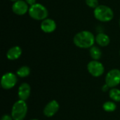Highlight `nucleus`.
Here are the masks:
<instances>
[{"mask_svg": "<svg viewBox=\"0 0 120 120\" xmlns=\"http://www.w3.org/2000/svg\"><path fill=\"white\" fill-rule=\"evenodd\" d=\"M87 70L88 72L95 77H98L101 76L105 71V68L103 65L98 61V60H92L90 61L87 65Z\"/></svg>", "mask_w": 120, "mask_h": 120, "instance_id": "nucleus-6", "label": "nucleus"}, {"mask_svg": "<svg viewBox=\"0 0 120 120\" xmlns=\"http://www.w3.org/2000/svg\"><path fill=\"white\" fill-rule=\"evenodd\" d=\"M27 113V105L25 101H16L11 110V116L13 120H23Z\"/></svg>", "mask_w": 120, "mask_h": 120, "instance_id": "nucleus-3", "label": "nucleus"}, {"mask_svg": "<svg viewBox=\"0 0 120 120\" xmlns=\"http://www.w3.org/2000/svg\"><path fill=\"white\" fill-rule=\"evenodd\" d=\"M28 13L32 18L36 20H44L49 15L46 8L42 4L37 3L30 6Z\"/></svg>", "mask_w": 120, "mask_h": 120, "instance_id": "nucleus-4", "label": "nucleus"}, {"mask_svg": "<svg viewBox=\"0 0 120 120\" xmlns=\"http://www.w3.org/2000/svg\"><path fill=\"white\" fill-rule=\"evenodd\" d=\"M95 41L96 37L94 34L87 30L77 33L73 38V42L75 46L81 49H89L92 47Z\"/></svg>", "mask_w": 120, "mask_h": 120, "instance_id": "nucleus-1", "label": "nucleus"}, {"mask_svg": "<svg viewBox=\"0 0 120 120\" xmlns=\"http://www.w3.org/2000/svg\"></svg>", "mask_w": 120, "mask_h": 120, "instance_id": "nucleus-25", "label": "nucleus"}, {"mask_svg": "<svg viewBox=\"0 0 120 120\" xmlns=\"http://www.w3.org/2000/svg\"><path fill=\"white\" fill-rule=\"evenodd\" d=\"M30 69L27 66H22L16 72L17 75L22 78L27 77L30 75Z\"/></svg>", "mask_w": 120, "mask_h": 120, "instance_id": "nucleus-16", "label": "nucleus"}, {"mask_svg": "<svg viewBox=\"0 0 120 120\" xmlns=\"http://www.w3.org/2000/svg\"><path fill=\"white\" fill-rule=\"evenodd\" d=\"M37 120V119H33V120Z\"/></svg>", "mask_w": 120, "mask_h": 120, "instance_id": "nucleus-23", "label": "nucleus"}, {"mask_svg": "<svg viewBox=\"0 0 120 120\" xmlns=\"http://www.w3.org/2000/svg\"><path fill=\"white\" fill-rule=\"evenodd\" d=\"M21 54H22L21 48L18 46H15L8 49V51L6 53V57L8 60H15L19 58Z\"/></svg>", "mask_w": 120, "mask_h": 120, "instance_id": "nucleus-12", "label": "nucleus"}, {"mask_svg": "<svg viewBox=\"0 0 120 120\" xmlns=\"http://www.w3.org/2000/svg\"><path fill=\"white\" fill-rule=\"evenodd\" d=\"M27 4L30 6H32L34 4H36V0H25Z\"/></svg>", "mask_w": 120, "mask_h": 120, "instance_id": "nucleus-20", "label": "nucleus"}, {"mask_svg": "<svg viewBox=\"0 0 120 120\" xmlns=\"http://www.w3.org/2000/svg\"><path fill=\"white\" fill-rule=\"evenodd\" d=\"M96 19L101 22H109L114 17V13L111 8L105 5H99L94 11Z\"/></svg>", "mask_w": 120, "mask_h": 120, "instance_id": "nucleus-2", "label": "nucleus"}, {"mask_svg": "<svg viewBox=\"0 0 120 120\" xmlns=\"http://www.w3.org/2000/svg\"><path fill=\"white\" fill-rule=\"evenodd\" d=\"M103 110L105 111H106L108 112H114L116 110L117 105L112 101H108V102H105L103 104Z\"/></svg>", "mask_w": 120, "mask_h": 120, "instance_id": "nucleus-17", "label": "nucleus"}, {"mask_svg": "<svg viewBox=\"0 0 120 120\" xmlns=\"http://www.w3.org/2000/svg\"><path fill=\"white\" fill-rule=\"evenodd\" d=\"M1 120H13L12 116H10L8 115H4L1 117Z\"/></svg>", "mask_w": 120, "mask_h": 120, "instance_id": "nucleus-19", "label": "nucleus"}, {"mask_svg": "<svg viewBox=\"0 0 120 120\" xmlns=\"http://www.w3.org/2000/svg\"><path fill=\"white\" fill-rule=\"evenodd\" d=\"M59 108H60V106H59L58 103L56 101L53 100V101H50L49 103H48L46 104V105L44 107V111H43L44 115L47 117H53L58 111Z\"/></svg>", "mask_w": 120, "mask_h": 120, "instance_id": "nucleus-9", "label": "nucleus"}, {"mask_svg": "<svg viewBox=\"0 0 120 120\" xmlns=\"http://www.w3.org/2000/svg\"><path fill=\"white\" fill-rule=\"evenodd\" d=\"M110 98L115 101V102H120V90L117 88H112L109 92Z\"/></svg>", "mask_w": 120, "mask_h": 120, "instance_id": "nucleus-15", "label": "nucleus"}, {"mask_svg": "<svg viewBox=\"0 0 120 120\" xmlns=\"http://www.w3.org/2000/svg\"><path fill=\"white\" fill-rule=\"evenodd\" d=\"M41 30L45 33H51L56 29V22L51 18H46L41 22Z\"/></svg>", "mask_w": 120, "mask_h": 120, "instance_id": "nucleus-10", "label": "nucleus"}, {"mask_svg": "<svg viewBox=\"0 0 120 120\" xmlns=\"http://www.w3.org/2000/svg\"><path fill=\"white\" fill-rule=\"evenodd\" d=\"M109 88H110V87H109V86L105 84L102 87V90H103V91H107L108 90V89H109Z\"/></svg>", "mask_w": 120, "mask_h": 120, "instance_id": "nucleus-21", "label": "nucleus"}, {"mask_svg": "<svg viewBox=\"0 0 120 120\" xmlns=\"http://www.w3.org/2000/svg\"><path fill=\"white\" fill-rule=\"evenodd\" d=\"M12 11L16 15H22L29 11L28 4L25 1L18 0L13 3L12 6Z\"/></svg>", "mask_w": 120, "mask_h": 120, "instance_id": "nucleus-8", "label": "nucleus"}, {"mask_svg": "<svg viewBox=\"0 0 120 120\" xmlns=\"http://www.w3.org/2000/svg\"><path fill=\"white\" fill-rule=\"evenodd\" d=\"M89 53L91 57L94 60H98L101 58L102 56V52L101 50L98 47V46H93L92 47L90 48V51H89Z\"/></svg>", "mask_w": 120, "mask_h": 120, "instance_id": "nucleus-14", "label": "nucleus"}, {"mask_svg": "<svg viewBox=\"0 0 120 120\" xmlns=\"http://www.w3.org/2000/svg\"></svg>", "mask_w": 120, "mask_h": 120, "instance_id": "nucleus-24", "label": "nucleus"}, {"mask_svg": "<svg viewBox=\"0 0 120 120\" xmlns=\"http://www.w3.org/2000/svg\"><path fill=\"white\" fill-rule=\"evenodd\" d=\"M30 92H31L30 86L27 83H22L20 84V86L18 88V96L20 100L25 101L30 97Z\"/></svg>", "mask_w": 120, "mask_h": 120, "instance_id": "nucleus-11", "label": "nucleus"}, {"mask_svg": "<svg viewBox=\"0 0 120 120\" xmlns=\"http://www.w3.org/2000/svg\"><path fill=\"white\" fill-rule=\"evenodd\" d=\"M120 83V70L112 69L110 70L105 77V84L110 88H115Z\"/></svg>", "mask_w": 120, "mask_h": 120, "instance_id": "nucleus-5", "label": "nucleus"}, {"mask_svg": "<svg viewBox=\"0 0 120 120\" xmlns=\"http://www.w3.org/2000/svg\"><path fill=\"white\" fill-rule=\"evenodd\" d=\"M86 5L90 7V8H96L97 6H98V0H85Z\"/></svg>", "mask_w": 120, "mask_h": 120, "instance_id": "nucleus-18", "label": "nucleus"}, {"mask_svg": "<svg viewBox=\"0 0 120 120\" xmlns=\"http://www.w3.org/2000/svg\"><path fill=\"white\" fill-rule=\"evenodd\" d=\"M110 41L109 36L105 33H98L96 37V42L101 46H107L110 44Z\"/></svg>", "mask_w": 120, "mask_h": 120, "instance_id": "nucleus-13", "label": "nucleus"}, {"mask_svg": "<svg viewBox=\"0 0 120 120\" xmlns=\"http://www.w3.org/2000/svg\"><path fill=\"white\" fill-rule=\"evenodd\" d=\"M11 1H14V2H15V1H17L18 0H11Z\"/></svg>", "mask_w": 120, "mask_h": 120, "instance_id": "nucleus-22", "label": "nucleus"}, {"mask_svg": "<svg viewBox=\"0 0 120 120\" xmlns=\"http://www.w3.org/2000/svg\"><path fill=\"white\" fill-rule=\"evenodd\" d=\"M17 81L18 79L15 75L11 72H7L1 77V86L4 89H11L15 86Z\"/></svg>", "mask_w": 120, "mask_h": 120, "instance_id": "nucleus-7", "label": "nucleus"}]
</instances>
